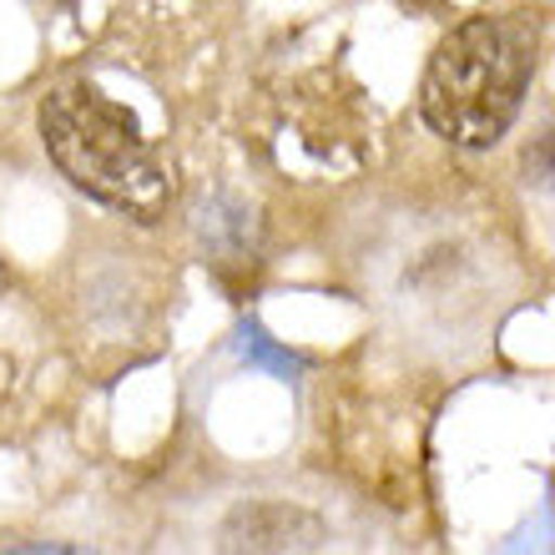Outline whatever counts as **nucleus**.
<instances>
[{
    "label": "nucleus",
    "mask_w": 555,
    "mask_h": 555,
    "mask_svg": "<svg viewBox=\"0 0 555 555\" xmlns=\"http://www.w3.org/2000/svg\"><path fill=\"white\" fill-rule=\"evenodd\" d=\"M36 127H41L46 157L56 162V172L76 192H87L91 203L112 207L142 228L167 218L177 192L172 172L127 106H117L87 81H66L41 96Z\"/></svg>",
    "instance_id": "nucleus-1"
},
{
    "label": "nucleus",
    "mask_w": 555,
    "mask_h": 555,
    "mask_svg": "<svg viewBox=\"0 0 555 555\" xmlns=\"http://www.w3.org/2000/svg\"><path fill=\"white\" fill-rule=\"evenodd\" d=\"M526 46L490 15L454 26L424 66L420 112L444 142L485 152L511 132L526 96Z\"/></svg>",
    "instance_id": "nucleus-2"
},
{
    "label": "nucleus",
    "mask_w": 555,
    "mask_h": 555,
    "mask_svg": "<svg viewBox=\"0 0 555 555\" xmlns=\"http://www.w3.org/2000/svg\"><path fill=\"white\" fill-rule=\"evenodd\" d=\"M328 541L319 515L293 511V505H248L222 526L228 551H319Z\"/></svg>",
    "instance_id": "nucleus-3"
},
{
    "label": "nucleus",
    "mask_w": 555,
    "mask_h": 555,
    "mask_svg": "<svg viewBox=\"0 0 555 555\" xmlns=\"http://www.w3.org/2000/svg\"><path fill=\"white\" fill-rule=\"evenodd\" d=\"M243 353H248V364H263V369H273V374H283V379L298 374V359L278 349L263 328H248V334H243Z\"/></svg>",
    "instance_id": "nucleus-4"
},
{
    "label": "nucleus",
    "mask_w": 555,
    "mask_h": 555,
    "mask_svg": "<svg viewBox=\"0 0 555 555\" xmlns=\"http://www.w3.org/2000/svg\"><path fill=\"white\" fill-rule=\"evenodd\" d=\"M526 182L530 188H545L555 192V127H545L526 152Z\"/></svg>",
    "instance_id": "nucleus-5"
},
{
    "label": "nucleus",
    "mask_w": 555,
    "mask_h": 555,
    "mask_svg": "<svg viewBox=\"0 0 555 555\" xmlns=\"http://www.w3.org/2000/svg\"><path fill=\"white\" fill-rule=\"evenodd\" d=\"M11 384H15V364L5 359V353H0V399L11 395Z\"/></svg>",
    "instance_id": "nucleus-6"
}]
</instances>
